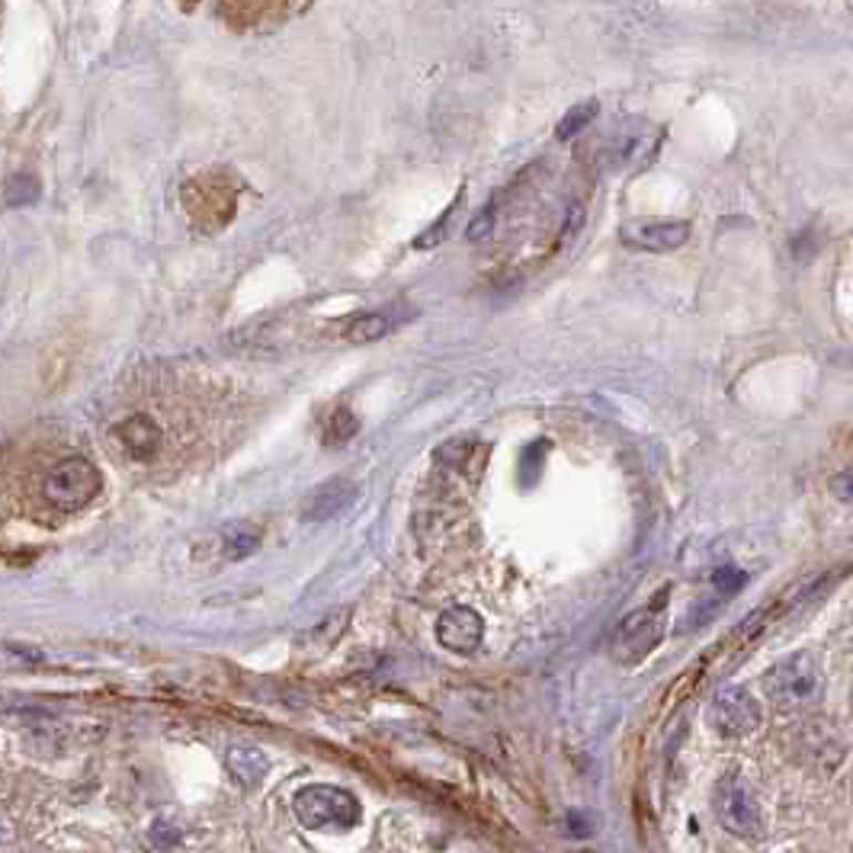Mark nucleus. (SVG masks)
<instances>
[{
  "instance_id": "nucleus-2",
  "label": "nucleus",
  "mask_w": 853,
  "mask_h": 853,
  "mask_svg": "<svg viewBox=\"0 0 853 853\" xmlns=\"http://www.w3.org/2000/svg\"><path fill=\"white\" fill-rule=\"evenodd\" d=\"M822 668L809 651H792L763 674V693L780 709H795L819 693Z\"/></svg>"
},
{
  "instance_id": "nucleus-19",
  "label": "nucleus",
  "mask_w": 853,
  "mask_h": 853,
  "mask_svg": "<svg viewBox=\"0 0 853 853\" xmlns=\"http://www.w3.org/2000/svg\"><path fill=\"white\" fill-rule=\"evenodd\" d=\"M834 494H837L844 504H853V465H847V469L834 479Z\"/></svg>"
},
{
  "instance_id": "nucleus-4",
  "label": "nucleus",
  "mask_w": 853,
  "mask_h": 853,
  "mask_svg": "<svg viewBox=\"0 0 853 853\" xmlns=\"http://www.w3.org/2000/svg\"><path fill=\"white\" fill-rule=\"evenodd\" d=\"M661 636H665V600L629 613L609 639V655L619 665H636L661 641Z\"/></svg>"
},
{
  "instance_id": "nucleus-3",
  "label": "nucleus",
  "mask_w": 853,
  "mask_h": 853,
  "mask_svg": "<svg viewBox=\"0 0 853 853\" xmlns=\"http://www.w3.org/2000/svg\"><path fill=\"white\" fill-rule=\"evenodd\" d=\"M103 479L96 472V465L81 456L61 459L59 465H52L49 479H45V497L52 507H59L64 514H74L81 507H88L93 497L100 494Z\"/></svg>"
},
{
  "instance_id": "nucleus-20",
  "label": "nucleus",
  "mask_w": 853,
  "mask_h": 853,
  "mask_svg": "<svg viewBox=\"0 0 853 853\" xmlns=\"http://www.w3.org/2000/svg\"><path fill=\"white\" fill-rule=\"evenodd\" d=\"M152 837H154V841H161V844H177V841H181V834H177V831H174L171 824H164V822L154 824Z\"/></svg>"
},
{
  "instance_id": "nucleus-15",
  "label": "nucleus",
  "mask_w": 853,
  "mask_h": 853,
  "mask_svg": "<svg viewBox=\"0 0 853 853\" xmlns=\"http://www.w3.org/2000/svg\"><path fill=\"white\" fill-rule=\"evenodd\" d=\"M597 100H584L578 106H572L568 113H565V120L558 122V129H555V138H562V142H568V138H575L580 135L590 122L597 120Z\"/></svg>"
},
{
  "instance_id": "nucleus-9",
  "label": "nucleus",
  "mask_w": 853,
  "mask_h": 853,
  "mask_svg": "<svg viewBox=\"0 0 853 853\" xmlns=\"http://www.w3.org/2000/svg\"><path fill=\"white\" fill-rule=\"evenodd\" d=\"M186 206L196 218H209V215H218V222L232 218L235 213V193L228 189L225 181H213V177H199L186 186Z\"/></svg>"
},
{
  "instance_id": "nucleus-8",
  "label": "nucleus",
  "mask_w": 853,
  "mask_h": 853,
  "mask_svg": "<svg viewBox=\"0 0 853 853\" xmlns=\"http://www.w3.org/2000/svg\"><path fill=\"white\" fill-rule=\"evenodd\" d=\"M619 238L626 247H636V250L668 254L690 241V222H639V225H626Z\"/></svg>"
},
{
  "instance_id": "nucleus-11",
  "label": "nucleus",
  "mask_w": 853,
  "mask_h": 853,
  "mask_svg": "<svg viewBox=\"0 0 853 853\" xmlns=\"http://www.w3.org/2000/svg\"><path fill=\"white\" fill-rule=\"evenodd\" d=\"M113 433L122 443V450L135 459H148L161 446V426L154 424L152 418H145V414H135V418L122 421V424H116Z\"/></svg>"
},
{
  "instance_id": "nucleus-5",
  "label": "nucleus",
  "mask_w": 853,
  "mask_h": 853,
  "mask_svg": "<svg viewBox=\"0 0 853 853\" xmlns=\"http://www.w3.org/2000/svg\"><path fill=\"white\" fill-rule=\"evenodd\" d=\"M712 812L734 837H758L763 831L761 805L738 777H722L712 790Z\"/></svg>"
},
{
  "instance_id": "nucleus-14",
  "label": "nucleus",
  "mask_w": 853,
  "mask_h": 853,
  "mask_svg": "<svg viewBox=\"0 0 853 853\" xmlns=\"http://www.w3.org/2000/svg\"><path fill=\"white\" fill-rule=\"evenodd\" d=\"M392 325H395V321L389 318V311H369V315H360V318L347 328V340H353V343H372V340L389 335Z\"/></svg>"
},
{
  "instance_id": "nucleus-7",
  "label": "nucleus",
  "mask_w": 853,
  "mask_h": 853,
  "mask_svg": "<svg viewBox=\"0 0 853 853\" xmlns=\"http://www.w3.org/2000/svg\"><path fill=\"white\" fill-rule=\"evenodd\" d=\"M485 639V619L479 609L450 607L436 619V641L453 655H472Z\"/></svg>"
},
{
  "instance_id": "nucleus-22",
  "label": "nucleus",
  "mask_w": 853,
  "mask_h": 853,
  "mask_svg": "<svg viewBox=\"0 0 853 853\" xmlns=\"http://www.w3.org/2000/svg\"><path fill=\"white\" fill-rule=\"evenodd\" d=\"M0 13H3V0H0Z\"/></svg>"
},
{
  "instance_id": "nucleus-1",
  "label": "nucleus",
  "mask_w": 853,
  "mask_h": 853,
  "mask_svg": "<svg viewBox=\"0 0 853 853\" xmlns=\"http://www.w3.org/2000/svg\"><path fill=\"white\" fill-rule=\"evenodd\" d=\"M292 812L296 822L308 828V831H350L360 824V802L357 795L340 787H328V783H315L296 792L292 799Z\"/></svg>"
},
{
  "instance_id": "nucleus-16",
  "label": "nucleus",
  "mask_w": 853,
  "mask_h": 853,
  "mask_svg": "<svg viewBox=\"0 0 853 853\" xmlns=\"http://www.w3.org/2000/svg\"><path fill=\"white\" fill-rule=\"evenodd\" d=\"M7 206H32L39 199V181L32 174H13L3 186Z\"/></svg>"
},
{
  "instance_id": "nucleus-10",
  "label": "nucleus",
  "mask_w": 853,
  "mask_h": 853,
  "mask_svg": "<svg viewBox=\"0 0 853 853\" xmlns=\"http://www.w3.org/2000/svg\"><path fill=\"white\" fill-rule=\"evenodd\" d=\"M357 501V485L350 479H331L321 487L311 491L308 497V507H305V517L311 523H325V520L340 517L350 504Z\"/></svg>"
},
{
  "instance_id": "nucleus-6",
  "label": "nucleus",
  "mask_w": 853,
  "mask_h": 853,
  "mask_svg": "<svg viewBox=\"0 0 853 853\" xmlns=\"http://www.w3.org/2000/svg\"><path fill=\"white\" fill-rule=\"evenodd\" d=\"M706 719L722 738H748L763 726V709L744 687H722L709 700Z\"/></svg>"
},
{
  "instance_id": "nucleus-18",
  "label": "nucleus",
  "mask_w": 853,
  "mask_h": 853,
  "mask_svg": "<svg viewBox=\"0 0 853 853\" xmlns=\"http://www.w3.org/2000/svg\"><path fill=\"white\" fill-rule=\"evenodd\" d=\"M353 433H357V418L350 411H337L335 418H331V426H328V440L331 443H343Z\"/></svg>"
},
{
  "instance_id": "nucleus-17",
  "label": "nucleus",
  "mask_w": 853,
  "mask_h": 853,
  "mask_svg": "<svg viewBox=\"0 0 853 853\" xmlns=\"http://www.w3.org/2000/svg\"><path fill=\"white\" fill-rule=\"evenodd\" d=\"M494 222H497V203H487L485 209L469 222L465 238H469V241H485L487 235L494 232Z\"/></svg>"
},
{
  "instance_id": "nucleus-21",
  "label": "nucleus",
  "mask_w": 853,
  "mask_h": 853,
  "mask_svg": "<svg viewBox=\"0 0 853 853\" xmlns=\"http://www.w3.org/2000/svg\"><path fill=\"white\" fill-rule=\"evenodd\" d=\"M193 3H199V0H183V7H193Z\"/></svg>"
},
{
  "instance_id": "nucleus-13",
  "label": "nucleus",
  "mask_w": 853,
  "mask_h": 853,
  "mask_svg": "<svg viewBox=\"0 0 853 853\" xmlns=\"http://www.w3.org/2000/svg\"><path fill=\"white\" fill-rule=\"evenodd\" d=\"M260 539H264L260 526H254V523H232V526H225V533H222V548H225V555H228L232 562H241V558L257 552Z\"/></svg>"
},
{
  "instance_id": "nucleus-12",
  "label": "nucleus",
  "mask_w": 853,
  "mask_h": 853,
  "mask_svg": "<svg viewBox=\"0 0 853 853\" xmlns=\"http://www.w3.org/2000/svg\"><path fill=\"white\" fill-rule=\"evenodd\" d=\"M228 773L241 787H257L270 773V758L260 748H232L228 751Z\"/></svg>"
}]
</instances>
